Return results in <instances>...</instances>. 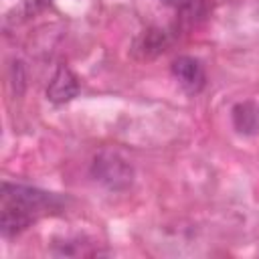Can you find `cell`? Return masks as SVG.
Here are the masks:
<instances>
[{
	"label": "cell",
	"instance_id": "cell-4",
	"mask_svg": "<svg viewBox=\"0 0 259 259\" xmlns=\"http://www.w3.org/2000/svg\"><path fill=\"white\" fill-rule=\"evenodd\" d=\"M79 89L81 87H79L77 75L67 65H59L47 85V97H49V101L61 105V103H69L73 97H77Z\"/></svg>",
	"mask_w": 259,
	"mask_h": 259
},
{
	"label": "cell",
	"instance_id": "cell-2",
	"mask_svg": "<svg viewBox=\"0 0 259 259\" xmlns=\"http://www.w3.org/2000/svg\"><path fill=\"white\" fill-rule=\"evenodd\" d=\"M91 176L109 190H125L134 182V168L119 152L103 150L91 162Z\"/></svg>",
	"mask_w": 259,
	"mask_h": 259
},
{
	"label": "cell",
	"instance_id": "cell-5",
	"mask_svg": "<svg viewBox=\"0 0 259 259\" xmlns=\"http://www.w3.org/2000/svg\"><path fill=\"white\" fill-rule=\"evenodd\" d=\"M168 42H170L168 32L162 30V28L152 26V28L142 30V32L136 36L132 51H134V55H136L138 59H154V57H158L160 53L166 51Z\"/></svg>",
	"mask_w": 259,
	"mask_h": 259
},
{
	"label": "cell",
	"instance_id": "cell-6",
	"mask_svg": "<svg viewBox=\"0 0 259 259\" xmlns=\"http://www.w3.org/2000/svg\"><path fill=\"white\" fill-rule=\"evenodd\" d=\"M233 123L237 127V132L245 134V136H251L259 130V109L245 101V103H237L233 107Z\"/></svg>",
	"mask_w": 259,
	"mask_h": 259
},
{
	"label": "cell",
	"instance_id": "cell-3",
	"mask_svg": "<svg viewBox=\"0 0 259 259\" xmlns=\"http://www.w3.org/2000/svg\"><path fill=\"white\" fill-rule=\"evenodd\" d=\"M172 69V75L174 79L180 83V87L188 93H198L202 91L204 83H206V75H204V67L198 59L194 57H188V55H182V57H176L170 65Z\"/></svg>",
	"mask_w": 259,
	"mask_h": 259
},
{
	"label": "cell",
	"instance_id": "cell-7",
	"mask_svg": "<svg viewBox=\"0 0 259 259\" xmlns=\"http://www.w3.org/2000/svg\"><path fill=\"white\" fill-rule=\"evenodd\" d=\"M162 4H166V6H170V8H176V10H182L184 6H188L192 0H160Z\"/></svg>",
	"mask_w": 259,
	"mask_h": 259
},
{
	"label": "cell",
	"instance_id": "cell-1",
	"mask_svg": "<svg viewBox=\"0 0 259 259\" xmlns=\"http://www.w3.org/2000/svg\"><path fill=\"white\" fill-rule=\"evenodd\" d=\"M63 200L53 194L24 184L4 182L0 192V231L4 237H12L28 229L36 219L47 212L59 210Z\"/></svg>",
	"mask_w": 259,
	"mask_h": 259
}]
</instances>
